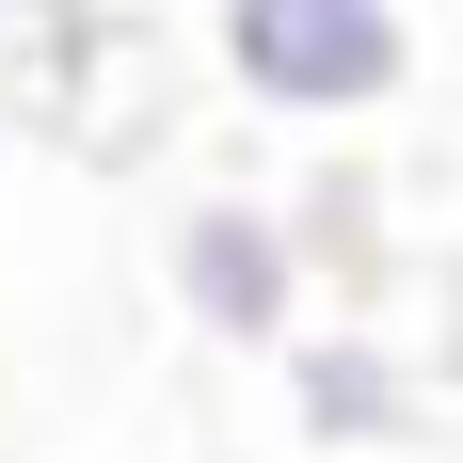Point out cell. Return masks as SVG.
<instances>
[{"label":"cell","mask_w":463,"mask_h":463,"mask_svg":"<svg viewBox=\"0 0 463 463\" xmlns=\"http://www.w3.org/2000/svg\"><path fill=\"white\" fill-rule=\"evenodd\" d=\"M272 352H288V416L320 431V448H400V431H416V383H400L383 335H304L288 320Z\"/></svg>","instance_id":"3"},{"label":"cell","mask_w":463,"mask_h":463,"mask_svg":"<svg viewBox=\"0 0 463 463\" xmlns=\"http://www.w3.org/2000/svg\"><path fill=\"white\" fill-rule=\"evenodd\" d=\"M0 48H16V0H0Z\"/></svg>","instance_id":"4"},{"label":"cell","mask_w":463,"mask_h":463,"mask_svg":"<svg viewBox=\"0 0 463 463\" xmlns=\"http://www.w3.org/2000/svg\"><path fill=\"white\" fill-rule=\"evenodd\" d=\"M176 304L224 335V352H272V335L304 320V240H288V208H256V192L176 208Z\"/></svg>","instance_id":"2"},{"label":"cell","mask_w":463,"mask_h":463,"mask_svg":"<svg viewBox=\"0 0 463 463\" xmlns=\"http://www.w3.org/2000/svg\"><path fill=\"white\" fill-rule=\"evenodd\" d=\"M208 16H224L240 112H288V128H352L416 80V0H208Z\"/></svg>","instance_id":"1"}]
</instances>
